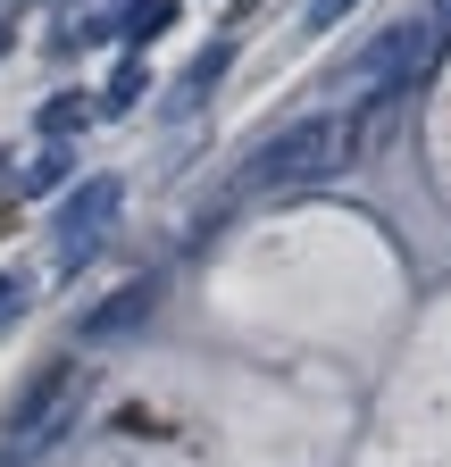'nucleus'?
<instances>
[{
	"instance_id": "nucleus-8",
	"label": "nucleus",
	"mask_w": 451,
	"mask_h": 467,
	"mask_svg": "<svg viewBox=\"0 0 451 467\" xmlns=\"http://www.w3.org/2000/svg\"><path fill=\"white\" fill-rule=\"evenodd\" d=\"M351 9H360V0H309V17H301V26H309V34H326L334 17H351Z\"/></svg>"
},
{
	"instance_id": "nucleus-9",
	"label": "nucleus",
	"mask_w": 451,
	"mask_h": 467,
	"mask_svg": "<svg viewBox=\"0 0 451 467\" xmlns=\"http://www.w3.org/2000/svg\"><path fill=\"white\" fill-rule=\"evenodd\" d=\"M17 309H26V284H17V275H0V317H17Z\"/></svg>"
},
{
	"instance_id": "nucleus-5",
	"label": "nucleus",
	"mask_w": 451,
	"mask_h": 467,
	"mask_svg": "<svg viewBox=\"0 0 451 467\" xmlns=\"http://www.w3.org/2000/svg\"><path fill=\"white\" fill-rule=\"evenodd\" d=\"M151 309H159V284L142 275V284H126V292H109V301H100V309L84 317V342H92V350H109V342H126V334H134V326H142Z\"/></svg>"
},
{
	"instance_id": "nucleus-1",
	"label": "nucleus",
	"mask_w": 451,
	"mask_h": 467,
	"mask_svg": "<svg viewBox=\"0 0 451 467\" xmlns=\"http://www.w3.org/2000/svg\"><path fill=\"white\" fill-rule=\"evenodd\" d=\"M360 159L351 142V117H301V126H285L259 159H251V184L259 192H301V184H334Z\"/></svg>"
},
{
	"instance_id": "nucleus-2",
	"label": "nucleus",
	"mask_w": 451,
	"mask_h": 467,
	"mask_svg": "<svg viewBox=\"0 0 451 467\" xmlns=\"http://www.w3.org/2000/svg\"><path fill=\"white\" fill-rule=\"evenodd\" d=\"M443 50V26H435V9H418V17H402V26H384L360 58H351V92H410L418 76H426V58Z\"/></svg>"
},
{
	"instance_id": "nucleus-3",
	"label": "nucleus",
	"mask_w": 451,
	"mask_h": 467,
	"mask_svg": "<svg viewBox=\"0 0 451 467\" xmlns=\"http://www.w3.org/2000/svg\"><path fill=\"white\" fill-rule=\"evenodd\" d=\"M76 409H84V376H76V368H50V376L26 392L17 426H0V467H26V459H42L50 442H59V434L76 426Z\"/></svg>"
},
{
	"instance_id": "nucleus-6",
	"label": "nucleus",
	"mask_w": 451,
	"mask_h": 467,
	"mask_svg": "<svg viewBox=\"0 0 451 467\" xmlns=\"http://www.w3.org/2000/svg\"><path fill=\"white\" fill-rule=\"evenodd\" d=\"M126 26H134L142 42H151V34H167V26H176V0H134V17H126Z\"/></svg>"
},
{
	"instance_id": "nucleus-10",
	"label": "nucleus",
	"mask_w": 451,
	"mask_h": 467,
	"mask_svg": "<svg viewBox=\"0 0 451 467\" xmlns=\"http://www.w3.org/2000/svg\"><path fill=\"white\" fill-rule=\"evenodd\" d=\"M0 50H9V26H0Z\"/></svg>"
},
{
	"instance_id": "nucleus-4",
	"label": "nucleus",
	"mask_w": 451,
	"mask_h": 467,
	"mask_svg": "<svg viewBox=\"0 0 451 467\" xmlns=\"http://www.w3.org/2000/svg\"><path fill=\"white\" fill-rule=\"evenodd\" d=\"M118 209H126V192L109 184V175H92V184H76L68 192V209H59V259L68 267H84L100 243H109V225H118Z\"/></svg>"
},
{
	"instance_id": "nucleus-7",
	"label": "nucleus",
	"mask_w": 451,
	"mask_h": 467,
	"mask_svg": "<svg viewBox=\"0 0 451 467\" xmlns=\"http://www.w3.org/2000/svg\"><path fill=\"white\" fill-rule=\"evenodd\" d=\"M68 126H84V100H50L42 109V134H68Z\"/></svg>"
}]
</instances>
